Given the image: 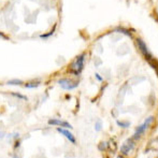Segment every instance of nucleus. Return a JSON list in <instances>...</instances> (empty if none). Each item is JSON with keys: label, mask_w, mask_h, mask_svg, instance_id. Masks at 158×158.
Here are the masks:
<instances>
[{"label": "nucleus", "mask_w": 158, "mask_h": 158, "mask_svg": "<svg viewBox=\"0 0 158 158\" xmlns=\"http://www.w3.org/2000/svg\"><path fill=\"white\" fill-rule=\"evenodd\" d=\"M84 61H85V54H81L79 55L77 58L74 59V61L71 63L70 69L71 72L73 74H80L82 72V70L84 68Z\"/></svg>", "instance_id": "f257e3e1"}, {"label": "nucleus", "mask_w": 158, "mask_h": 158, "mask_svg": "<svg viewBox=\"0 0 158 158\" xmlns=\"http://www.w3.org/2000/svg\"><path fill=\"white\" fill-rule=\"evenodd\" d=\"M153 121H154V117L153 116H150V117H147L145 121H144V123L142 124V125H140L138 128L136 129V132H135V135H133V140H138L141 138V136L143 135L145 131H146V129L148 128V126L151 125L152 123H153Z\"/></svg>", "instance_id": "f03ea898"}, {"label": "nucleus", "mask_w": 158, "mask_h": 158, "mask_svg": "<svg viewBox=\"0 0 158 158\" xmlns=\"http://www.w3.org/2000/svg\"><path fill=\"white\" fill-rule=\"evenodd\" d=\"M137 45H138V48H139V51L141 52V54H142V55L145 57V59L147 60V63H150L151 61L154 60L155 58L151 54V52L148 51V48H147L146 44H145V43H144L141 39H137Z\"/></svg>", "instance_id": "7ed1b4c3"}, {"label": "nucleus", "mask_w": 158, "mask_h": 158, "mask_svg": "<svg viewBox=\"0 0 158 158\" xmlns=\"http://www.w3.org/2000/svg\"><path fill=\"white\" fill-rule=\"evenodd\" d=\"M58 84L65 89H73L77 86L79 82L72 81V80H70V79H60L58 81Z\"/></svg>", "instance_id": "20e7f679"}, {"label": "nucleus", "mask_w": 158, "mask_h": 158, "mask_svg": "<svg viewBox=\"0 0 158 158\" xmlns=\"http://www.w3.org/2000/svg\"><path fill=\"white\" fill-rule=\"evenodd\" d=\"M133 147H135V142H133V140L132 139H128L125 143L121 145V154L127 155L129 152L132 150Z\"/></svg>", "instance_id": "39448f33"}, {"label": "nucleus", "mask_w": 158, "mask_h": 158, "mask_svg": "<svg viewBox=\"0 0 158 158\" xmlns=\"http://www.w3.org/2000/svg\"><path fill=\"white\" fill-rule=\"evenodd\" d=\"M48 124L50 125H55L59 126V127H63V128H71V125L69 123H67L65 121H61V119H50L48 121Z\"/></svg>", "instance_id": "423d86ee"}, {"label": "nucleus", "mask_w": 158, "mask_h": 158, "mask_svg": "<svg viewBox=\"0 0 158 158\" xmlns=\"http://www.w3.org/2000/svg\"><path fill=\"white\" fill-rule=\"evenodd\" d=\"M57 131H58L59 133H61L63 136L66 137V138L69 140L70 142H72V143H75V138H74V136L71 132H70L69 130H67V129H63V127H60V128L57 129Z\"/></svg>", "instance_id": "0eeeda50"}, {"label": "nucleus", "mask_w": 158, "mask_h": 158, "mask_svg": "<svg viewBox=\"0 0 158 158\" xmlns=\"http://www.w3.org/2000/svg\"><path fill=\"white\" fill-rule=\"evenodd\" d=\"M39 84H40V81H32V82H29L28 84H26V87H27V88H34V87H37Z\"/></svg>", "instance_id": "6e6552de"}, {"label": "nucleus", "mask_w": 158, "mask_h": 158, "mask_svg": "<svg viewBox=\"0 0 158 158\" xmlns=\"http://www.w3.org/2000/svg\"><path fill=\"white\" fill-rule=\"evenodd\" d=\"M8 84L9 85H21V84H23V81L17 80V79H14V80H10V81H8Z\"/></svg>", "instance_id": "1a4fd4ad"}, {"label": "nucleus", "mask_w": 158, "mask_h": 158, "mask_svg": "<svg viewBox=\"0 0 158 158\" xmlns=\"http://www.w3.org/2000/svg\"><path fill=\"white\" fill-rule=\"evenodd\" d=\"M107 147H108L107 142H101V143L98 145V148H99V151H104Z\"/></svg>", "instance_id": "9d476101"}, {"label": "nucleus", "mask_w": 158, "mask_h": 158, "mask_svg": "<svg viewBox=\"0 0 158 158\" xmlns=\"http://www.w3.org/2000/svg\"><path fill=\"white\" fill-rule=\"evenodd\" d=\"M117 125L118 126H121V127H124V128H127V127H129V123H121V121H117Z\"/></svg>", "instance_id": "9b49d317"}, {"label": "nucleus", "mask_w": 158, "mask_h": 158, "mask_svg": "<svg viewBox=\"0 0 158 158\" xmlns=\"http://www.w3.org/2000/svg\"><path fill=\"white\" fill-rule=\"evenodd\" d=\"M101 128H102V124H101V121H97L95 125V129L98 131V130H101Z\"/></svg>", "instance_id": "f8f14e48"}, {"label": "nucleus", "mask_w": 158, "mask_h": 158, "mask_svg": "<svg viewBox=\"0 0 158 158\" xmlns=\"http://www.w3.org/2000/svg\"><path fill=\"white\" fill-rule=\"evenodd\" d=\"M12 96H14V97H17V98H21V99H27V97H25V96H22L19 95V94H17V92H12L11 94Z\"/></svg>", "instance_id": "ddd939ff"}, {"label": "nucleus", "mask_w": 158, "mask_h": 158, "mask_svg": "<svg viewBox=\"0 0 158 158\" xmlns=\"http://www.w3.org/2000/svg\"><path fill=\"white\" fill-rule=\"evenodd\" d=\"M19 144H21V141H16L14 144V148H17L19 146Z\"/></svg>", "instance_id": "4468645a"}]
</instances>
